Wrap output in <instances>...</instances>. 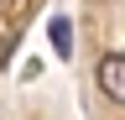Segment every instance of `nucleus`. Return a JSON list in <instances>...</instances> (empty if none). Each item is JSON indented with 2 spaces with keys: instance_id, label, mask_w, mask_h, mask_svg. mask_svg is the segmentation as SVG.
I'll list each match as a JSON object with an SVG mask.
<instances>
[{
  "instance_id": "1",
  "label": "nucleus",
  "mask_w": 125,
  "mask_h": 120,
  "mask_svg": "<svg viewBox=\"0 0 125 120\" xmlns=\"http://www.w3.org/2000/svg\"><path fill=\"white\" fill-rule=\"evenodd\" d=\"M94 78H99V89H104V99H115V104H125V52H104L99 63H94Z\"/></svg>"
},
{
  "instance_id": "2",
  "label": "nucleus",
  "mask_w": 125,
  "mask_h": 120,
  "mask_svg": "<svg viewBox=\"0 0 125 120\" xmlns=\"http://www.w3.org/2000/svg\"><path fill=\"white\" fill-rule=\"evenodd\" d=\"M47 42H52L57 57H73V21L68 16H52V21H47Z\"/></svg>"
}]
</instances>
